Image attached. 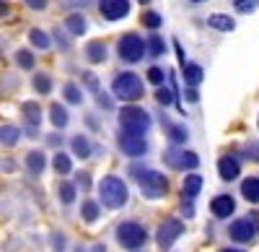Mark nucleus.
Segmentation results:
<instances>
[{
  "mask_svg": "<svg viewBox=\"0 0 259 252\" xmlns=\"http://www.w3.org/2000/svg\"><path fill=\"white\" fill-rule=\"evenodd\" d=\"M228 234L233 242H239V244H246L251 242L256 234H259V224L254 219H239V221H233L228 226Z\"/></svg>",
  "mask_w": 259,
  "mask_h": 252,
  "instance_id": "nucleus-7",
  "label": "nucleus"
},
{
  "mask_svg": "<svg viewBox=\"0 0 259 252\" xmlns=\"http://www.w3.org/2000/svg\"><path fill=\"white\" fill-rule=\"evenodd\" d=\"M62 94H65V101L68 104H80L83 101V94H80V89L75 86V83H65Z\"/></svg>",
  "mask_w": 259,
  "mask_h": 252,
  "instance_id": "nucleus-27",
  "label": "nucleus"
},
{
  "mask_svg": "<svg viewBox=\"0 0 259 252\" xmlns=\"http://www.w3.org/2000/svg\"><path fill=\"white\" fill-rule=\"evenodd\" d=\"M156 99H158V101L163 104V107H166V104H171V99H174V96H171V91H168V89H163V86H161V89L156 91Z\"/></svg>",
  "mask_w": 259,
  "mask_h": 252,
  "instance_id": "nucleus-38",
  "label": "nucleus"
},
{
  "mask_svg": "<svg viewBox=\"0 0 259 252\" xmlns=\"http://www.w3.org/2000/svg\"><path fill=\"white\" fill-rule=\"evenodd\" d=\"M182 213H184L187 219H192V216H194V208H192V203H184V208H182Z\"/></svg>",
  "mask_w": 259,
  "mask_h": 252,
  "instance_id": "nucleus-43",
  "label": "nucleus"
},
{
  "mask_svg": "<svg viewBox=\"0 0 259 252\" xmlns=\"http://www.w3.org/2000/svg\"><path fill=\"white\" fill-rule=\"evenodd\" d=\"M99 195H101V203L106 208H122L127 203V185L119 177L109 174L99 182Z\"/></svg>",
  "mask_w": 259,
  "mask_h": 252,
  "instance_id": "nucleus-2",
  "label": "nucleus"
},
{
  "mask_svg": "<svg viewBox=\"0 0 259 252\" xmlns=\"http://www.w3.org/2000/svg\"><path fill=\"white\" fill-rule=\"evenodd\" d=\"M143 24H145L148 29H153V31H156V29L163 24V18H161L158 13H153V11H148V13H143Z\"/></svg>",
  "mask_w": 259,
  "mask_h": 252,
  "instance_id": "nucleus-32",
  "label": "nucleus"
},
{
  "mask_svg": "<svg viewBox=\"0 0 259 252\" xmlns=\"http://www.w3.org/2000/svg\"><path fill=\"white\" fill-rule=\"evenodd\" d=\"M221 252H241V249H236V247H226V249H221Z\"/></svg>",
  "mask_w": 259,
  "mask_h": 252,
  "instance_id": "nucleus-47",
  "label": "nucleus"
},
{
  "mask_svg": "<svg viewBox=\"0 0 259 252\" xmlns=\"http://www.w3.org/2000/svg\"><path fill=\"white\" fill-rule=\"evenodd\" d=\"M52 166H55V172H57V174H70V172H73L70 156H68V154H62V151H57V154H55Z\"/></svg>",
  "mask_w": 259,
  "mask_h": 252,
  "instance_id": "nucleus-23",
  "label": "nucleus"
},
{
  "mask_svg": "<svg viewBox=\"0 0 259 252\" xmlns=\"http://www.w3.org/2000/svg\"><path fill=\"white\" fill-rule=\"evenodd\" d=\"M70 149H73V154H75L78 159H89L91 151H94L85 135H73V138H70Z\"/></svg>",
  "mask_w": 259,
  "mask_h": 252,
  "instance_id": "nucleus-15",
  "label": "nucleus"
},
{
  "mask_svg": "<svg viewBox=\"0 0 259 252\" xmlns=\"http://www.w3.org/2000/svg\"><path fill=\"white\" fill-rule=\"evenodd\" d=\"M99 11L106 21H119L130 13V0H99Z\"/></svg>",
  "mask_w": 259,
  "mask_h": 252,
  "instance_id": "nucleus-9",
  "label": "nucleus"
},
{
  "mask_svg": "<svg viewBox=\"0 0 259 252\" xmlns=\"http://www.w3.org/2000/svg\"><path fill=\"white\" fill-rule=\"evenodd\" d=\"M50 120L57 130H62L65 125H68V110L62 107V104H52V110H50Z\"/></svg>",
  "mask_w": 259,
  "mask_h": 252,
  "instance_id": "nucleus-21",
  "label": "nucleus"
},
{
  "mask_svg": "<svg viewBox=\"0 0 259 252\" xmlns=\"http://www.w3.org/2000/svg\"><path fill=\"white\" fill-rule=\"evenodd\" d=\"M119 125H122V133L145 135L150 130V115L140 107H124L119 110Z\"/></svg>",
  "mask_w": 259,
  "mask_h": 252,
  "instance_id": "nucleus-3",
  "label": "nucleus"
},
{
  "mask_svg": "<svg viewBox=\"0 0 259 252\" xmlns=\"http://www.w3.org/2000/svg\"><path fill=\"white\" fill-rule=\"evenodd\" d=\"M26 166H29L31 174L45 172V154H41V151H31V154L26 156Z\"/></svg>",
  "mask_w": 259,
  "mask_h": 252,
  "instance_id": "nucleus-24",
  "label": "nucleus"
},
{
  "mask_svg": "<svg viewBox=\"0 0 259 252\" xmlns=\"http://www.w3.org/2000/svg\"><path fill=\"white\" fill-rule=\"evenodd\" d=\"M80 213H83V221L94 224V221L99 219V203H94V200H85V203H83V208H80Z\"/></svg>",
  "mask_w": 259,
  "mask_h": 252,
  "instance_id": "nucleus-29",
  "label": "nucleus"
},
{
  "mask_svg": "<svg viewBox=\"0 0 259 252\" xmlns=\"http://www.w3.org/2000/svg\"><path fill=\"white\" fill-rule=\"evenodd\" d=\"M65 29H68L73 37H83L89 26H85V18L80 13H70L68 18H65Z\"/></svg>",
  "mask_w": 259,
  "mask_h": 252,
  "instance_id": "nucleus-16",
  "label": "nucleus"
},
{
  "mask_svg": "<svg viewBox=\"0 0 259 252\" xmlns=\"http://www.w3.org/2000/svg\"><path fill=\"white\" fill-rule=\"evenodd\" d=\"M259 8V0H236V11L239 13H254Z\"/></svg>",
  "mask_w": 259,
  "mask_h": 252,
  "instance_id": "nucleus-34",
  "label": "nucleus"
},
{
  "mask_svg": "<svg viewBox=\"0 0 259 252\" xmlns=\"http://www.w3.org/2000/svg\"><path fill=\"white\" fill-rule=\"evenodd\" d=\"M117 52L124 62H140L145 55V42L138 34H124L117 45Z\"/></svg>",
  "mask_w": 259,
  "mask_h": 252,
  "instance_id": "nucleus-6",
  "label": "nucleus"
},
{
  "mask_svg": "<svg viewBox=\"0 0 259 252\" xmlns=\"http://www.w3.org/2000/svg\"><path fill=\"white\" fill-rule=\"evenodd\" d=\"M166 161L171 166H177V169H197V166H200V156L197 154H192V151H177V149H171L166 154Z\"/></svg>",
  "mask_w": 259,
  "mask_h": 252,
  "instance_id": "nucleus-11",
  "label": "nucleus"
},
{
  "mask_svg": "<svg viewBox=\"0 0 259 252\" xmlns=\"http://www.w3.org/2000/svg\"><path fill=\"white\" fill-rule=\"evenodd\" d=\"M241 195L249 203H259V177H246L241 182Z\"/></svg>",
  "mask_w": 259,
  "mask_h": 252,
  "instance_id": "nucleus-18",
  "label": "nucleus"
},
{
  "mask_svg": "<svg viewBox=\"0 0 259 252\" xmlns=\"http://www.w3.org/2000/svg\"><path fill=\"white\" fill-rule=\"evenodd\" d=\"M55 39L60 42V47H62V50H70V45H68V39H65V37H62V34L57 31V29H55Z\"/></svg>",
  "mask_w": 259,
  "mask_h": 252,
  "instance_id": "nucleus-41",
  "label": "nucleus"
},
{
  "mask_svg": "<svg viewBox=\"0 0 259 252\" xmlns=\"http://www.w3.org/2000/svg\"><path fill=\"white\" fill-rule=\"evenodd\" d=\"M205 73L202 68L197 65V62H187L184 65V81H187V86H197V83H202Z\"/></svg>",
  "mask_w": 259,
  "mask_h": 252,
  "instance_id": "nucleus-20",
  "label": "nucleus"
},
{
  "mask_svg": "<svg viewBox=\"0 0 259 252\" xmlns=\"http://www.w3.org/2000/svg\"><path fill=\"white\" fill-rule=\"evenodd\" d=\"M168 138L174 143H184L187 140V128H182V125H171V128H168Z\"/></svg>",
  "mask_w": 259,
  "mask_h": 252,
  "instance_id": "nucleus-33",
  "label": "nucleus"
},
{
  "mask_svg": "<svg viewBox=\"0 0 259 252\" xmlns=\"http://www.w3.org/2000/svg\"><path fill=\"white\" fill-rule=\"evenodd\" d=\"M182 234H184V224H182L179 219H166V221L158 226V234H156L158 247H161V249H168Z\"/></svg>",
  "mask_w": 259,
  "mask_h": 252,
  "instance_id": "nucleus-8",
  "label": "nucleus"
},
{
  "mask_svg": "<svg viewBox=\"0 0 259 252\" xmlns=\"http://www.w3.org/2000/svg\"><path fill=\"white\" fill-rule=\"evenodd\" d=\"M16 62H18V68L31 70V68H34V55H31L29 50H18V52H16Z\"/></svg>",
  "mask_w": 259,
  "mask_h": 252,
  "instance_id": "nucleus-31",
  "label": "nucleus"
},
{
  "mask_svg": "<svg viewBox=\"0 0 259 252\" xmlns=\"http://www.w3.org/2000/svg\"><path fill=\"white\" fill-rule=\"evenodd\" d=\"M24 3L29 8H34V11H45L47 8V0H24Z\"/></svg>",
  "mask_w": 259,
  "mask_h": 252,
  "instance_id": "nucleus-40",
  "label": "nucleus"
},
{
  "mask_svg": "<svg viewBox=\"0 0 259 252\" xmlns=\"http://www.w3.org/2000/svg\"><path fill=\"white\" fill-rule=\"evenodd\" d=\"M163 78H166V76H163V70H161V68H150V70H148V81H150V83H156L158 89H161Z\"/></svg>",
  "mask_w": 259,
  "mask_h": 252,
  "instance_id": "nucleus-36",
  "label": "nucleus"
},
{
  "mask_svg": "<svg viewBox=\"0 0 259 252\" xmlns=\"http://www.w3.org/2000/svg\"><path fill=\"white\" fill-rule=\"evenodd\" d=\"M140 3H150V0H140Z\"/></svg>",
  "mask_w": 259,
  "mask_h": 252,
  "instance_id": "nucleus-49",
  "label": "nucleus"
},
{
  "mask_svg": "<svg viewBox=\"0 0 259 252\" xmlns=\"http://www.w3.org/2000/svg\"><path fill=\"white\" fill-rule=\"evenodd\" d=\"M182 190H184L187 198H197V195L202 193V177H200V174H187Z\"/></svg>",
  "mask_w": 259,
  "mask_h": 252,
  "instance_id": "nucleus-17",
  "label": "nucleus"
},
{
  "mask_svg": "<svg viewBox=\"0 0 259 252\" xmlns=\"http://www.w3.org/2000/svg\"><path fill=\"white\" fill-rule=\"evenodd\" d=\"M8 11H11L8 3H6V0H0V16H8Z\"/></svg>",
  "mask_w": 259,
  "mask_h": 252,
  "instance_id": "nucleus-44",
  "label": "nucleus"
},
{
  "mask_svg": "<svg viewBox=\"0 0 259 252\" xmlns=\"http://www.w3.org/2000/svg\"><path fill=\"white\" fill-rule=\"evenodd\" d=\"M21 112H24V120H26V125L31 128V135H34V130H39V122H41V107L36 101H26L24 107H21Z\"/></svg>",
  "mask_w": 259,
  "mask_h": 252,
  "instance_id": "nucleus-14",
  "label": "nucleus"
},
{
  "mask_svg": "<svg viewBox=\"0 0 259 252\" xmlns=\"http://www.w3.org/2000/svg\"><path fill=\"white\" fill-rule=\"evenodd\" d=\"M145 239H148V232L135 221H124V224L117 226V242L124 249H138V247L145 244Z\"/></svg>",
  "mask_w": 259,
  "mask_h": 252,
  "instance_id": "nucleus-5",
  "label": "nucleus"
},
{
  "mask_svg": "<svg viewBox=\"0 0 259 252\" xmlns=\"http://www.w3.org/2000/svg\"><path fill=\"white\" fill-rule=\"evenodd\" d=\"M18 138H21V130L16 125H3V128H0V143L3 146H16Z\"/></svg>",
  "mask_w": 259,
  "mask_h": 252,
  "instance_id": "nucleus-22",
  "label": "nucleus"
},
{
  "mask_svg": "<svg viewBox=\"0 0 259 252\" xmlns=\"http://www.w3.org/2000/svg\"><path fill=\"white\" fill-rule=\"evenodd\" d=\"M130 174H133V179L140 185V190L145 198L156 200V198H163L168 193V179L156 172V169H148V166H140V164H133L130 166Z\"/></svg>",
  "mask_w": 259,
  "mask_h": 252,
  "instance_id": "nucleus-1",
  "label": "nucleus"
},
{
  "mask_svg": "<svg viewBox=\"0 0 259 252\" xmlns=\"http://www.w3.org/2000/svg\"><path fill=\"white\" fill-rule=\"evenodd\" d=\"M239 172H241V164H239L236 156H221L218 159V174H221V179L231 182V179L239 177Z\"/></svg>",
  "mask_w": 259,
  "mask_h": 252,
  "instance_id": "nucleus-12",
  "label": "nucleus"
},
{
  "mask_svg": "<svg viewBox=\"0 0 259 252\" xmlns=\"http://www.w3.org/2000/svg\"><path fill=\"white\" fill-rule=\"evenodd\" d=\"M148 45H150V55H163V52H166V47H163V39H161L158 34L150 37Z\"/></svg>",
  "mask_w": 259,
  "mask_h": 252,
  "instance_id": "nucleus-35",
  "label": "nucleus"
},
{
  "mask_svg": "<svg viewBox=\"0 0 259 252\" xmlns=\"http://www.w3.org/2000/svg\"><path fill=\"white\" fill-rule=\"evenodd\" d=\"M91 252H106V247H104V244H94Z\"/></svg>",
  "mask_w": 259,
  "mask_h": 252,
  "instance_id": "nucleus-46",
  "label": "nucleus"
},
{
  "mask_svg": "<svg viewBox=\"0 0 259 252\" xmlns=\"http://www.w3.org/2000/svg\"><path fill=\"white\" fill-rule=\"evenodd\" d=\"M85 55H89L91 62H104L106 60V47L101 45V42H91V45L85 47Z\"/></svg>",
  "mask_w": 259,
  "mask_h": 252,
  "instance_id": "nucleus-25",
  "label": "nucleus"
},
{
  "mask_svg": "<svg viewBox=\"0 0 259 252\" xmlns=\"http://www.w3.org/2000/svg\"><path fill=\"white\" fill-rule=\"evenodd\" d=\"M210 211H212L215 219H228V216L236 211V203H233L231 195H218V198H212Z\"/></svg>",
  "mask_w": 259,
  "mask_h": 252,
  "instance_id": "nucleus-13",
  "label": "nucleus"
},
{
  "mask_svg": "<svg viewBox=\"0 0 259 252\" xmlns=\"http://www.w3.org/2000/svg\"><path fill=\"white\" fill-rule=\"evenodd\" d=\"M80 187H91L89 185V174H80Z\"/></svg>",
  "mask_w": 259,
  "mask_h": 252,
  "instance_id": "nucleus-45",
  "label": "nucleus"
},
{
  "mask_svg": "<svg viewBox=\"0 0 259 252\" xmlns=\"http://www.w3.org/2000/svg\"><path fill=\"white\" fill-rule=\"evenodd\" d=\"M34 89H36L39 94H50V91H52V78H50L47 73H36V76H34Z\"/></svg>",
  "mask_w": 259,
  "mask_h": 252,
  "instance_id": "nucleus-28",
  "label": "nucleus"
},
{
  "mask_svg": "<svg viewBox=\"0 0 259 252\" xmlns=\"http://www.w3.org/2000/svg\"><path fill=\"white\" fill-rule=\"evenodd\" d=\"M57 193H60V200H62L65 205H70V203L75 200V185H70V182H62Z\"/></svg>",
  "mask_w": 259,
  "mask_h": 252,
  "instance_id": "nucleus-30",
  "label": "nucleus"
},
{
  "mask_svg": "<svg viewBox=\"0 0 259 252\" xmlns=\"http://www.w3.org/2000/svg\"><path fill=\"white\" fill-rule=\"evenodd\" d=\"M207 26L218 29V31H233V29H236L233 18H231V16H226V13H212V16L207 18Z\"/></svg>",
  "mask_w": 259,
  "mask_h": 252,
  "instance_id": "nucleus-19",
  "label": "nucleus"
},
{
  "mask_svg": "<svg viewBox=\"0 0 259 252\" xmlns=\"http://www.w3.org/2000/svg\"><path fill=\"white\" fill-rule=\"evenodd\" d=\"M83 78H85V83H89V86H91V91H94V94L99 96V94H101V83L96 81V76H94V73H85Z\"/></svg>",
  "mask_w": 259,
  "mask_h": 252,
  "instance_id": "nucleus-37",
  "label": "nucleus"
},
{
  "mask_svg": "<svg viewBox=\"0 0 259 252\" xmlns=\"http://www.w3.org/2000/svg\"><path fill=\"white\" fill-rule=\"evenodd\" d=\"M244 156L259 161V143H249V146H244Z\"/></svg>",
  "mask_w": 259,
  "mask_h": 252,
  "instance_id": "nucleus-39",
  "label": "nucleus"
},
{
  "mask_svg": "<svg viewBox=\"0 0 259 252\" xmlns=\"http://www.w3.org/2000/svg\"><path fill=\"white\" fill-rule=\"evenodd\" d=\"M112 91H114V96L122 99V101H135V99L143 96L145 89H143L140 76H135V73H119V76L114 78V83H112Z\"/></svg>",
  "mask_w": 259,
  "mask_h": 252,
  "instance_id": "nucleus-4",
  "label": "nucleus"
},
{
  "mask_svg": "<svg viewBox=\"0 0 259 252\" xmlns=\"http://www.w3.org/2000/svg\"><path fill=\"white\" fill-rule=\"evenodd\" d=\"M119 151L124 156H143L148 151V143L143 140V135H130V133H119Z\"/></svg>",
  "mask_w": 259,
  "mask_h": 252,
  "instance_id": "nucleus-10",
  "label": "nucleus"
},
{
  "mask_svg": "<svg viewBox=\"0 0 259 252\" xmlns=\"http://www.w3.org/2000/svg\"><path fill=\"white\" fill-rule=\"evenodd\" d=\"M29 42H31L36 50H47V47H50V37L41 31V29H31V31H29Z\"/></svg>",
  "mask_w": 259,
  "mask_h": 252,
  "instance_id": "nucleus-26",
  "label": "nucleus"
},
{
  "mask_svg": "<svg viewBox=\"0 0 259 252\" xmlns=\"http://www.w3.org/2000/svg\"><path fill=\"white\" fill-rule=\"evenodd\" d=\"M189 3H202V0H189Z\"/></svg>",
  "mask_w": 259,
  "mask_h": 252,
  "instance_id": "nucleus-48",
  "label": "nucleus"
},
{
  "mask_svg": "<svg viewBox=\"0 0 259 252\" xmlns=\"http://www.w3.org/2000/svg\"><path fill=\"white\" fill-rule=\"evenodd\" d=\"M187 99H189V101H197V99H200V94H197V89H194V86L187 89Z\"/></svg>",
  "mask_w": 259,
  "mask_h": 252,
  "instance_id": "nucleus-42",
  "label": "nucleus"
}]
</instances>
